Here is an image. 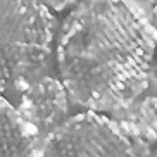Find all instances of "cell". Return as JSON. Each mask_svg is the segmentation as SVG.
Instances as JSON below:
<instances>
[{"label": "cell", "instance_id": "6da1fadb", "mask_svg": "<svg viewBox=\"0 0 157 157\" xmlns=\"http://www.w3.org/2000/svg\"><path fill=\"white\" fill-rule=\"evenodd\" d=\"M155 50L157 28L136 4L86 0L60 28V81L92 112L126 109L147 88Z\"/></svg>", "mask_w": 157, "mask_h": 157}, {"label": "cell", "instance_id": "7a4b0ae2", "mask_svg": "<svg viewBox=\"0 0 157 157\" xmlns=\"http://www.w3.org/2000/svg\"><path fill=\"white\" fill-rule=\"evenodd\" d=\"M54 24L42 0H0V93L38 79L52 54Z\"/></svg>", "mask_w": 157, "mask_h": 157}, {"label": "cell", "instance_id": "3957f363", "mask_svg": "<svg viewBox=\"0 0 157 157\" xmlns=\"http://www.w3.org/2000/svg\"><path fill=\"white\" fill-rule=\"evenodd\" d=\"M38 157H138V154L123 126L88 111L54 129Z\"/></svg>", "mask_w": 157, "mask_h": 157}, {"label": "cell", "instance_id": "277c9868", "mask_svg": "<svg viewBox=\"0 0 157 157\" xmlns=\"http://www.w3.org/2000/svg\"><path fill=\"white\" fill-rule=\"evenodd\" d=\"M69 109V93L60 79L38 78L21 88L19 116L31 135H48L64 123Z\"/></svg>", "mask_w": 157, "mask_h": 157}, {"label": "cell", "instance_id": "5b68a950", "mask_svg": "<svg viewBox=\"0 0 157 157\" xmlns=\"http://www.w3.org/2000/svg\"><path fill=\"white\" fill-rule=\"evenodd\" d=\"M0 157H38L33 135L17 109L0 97Z\"/></svg>", "mask_w": 157, "mask_h": 157}, {"label": "cell", "instance_id": "8992f818", "mask_svg": "<svg viewBox=\"0 0 157 157\" xmlns=\"http://www.w3.org/2000/svg\"><path fill=\"white\" fill-rule=\"evenodd\" d=\"M129 128L140 142L157 140V97H148L136 107Z\"/></svg>", "mask_w": 157, "mask_h": 157}, {"label": "cell", "instance_id": "52a82bcc", "mask_svg": "<svg viewBox=\"0 0 157 157\" xmlns=\"http://www.w3.org/2000/svg\"><path fill=\"white\" fill-rule=\"evenodd\" d=\"M43 4L48 7L50 10H57V12H60V10L67 9L69 5L76 4L78 0H42Z\"/></svg>", "mask_w": 157, "mask_h": 157}, {"label": "cell", "instance_id": "ba28073f", "mask_svg": "<svg viewBox=\"0 0 157 157\" xmlns=\"http://www.w3.org/2000/svg\"><path fill=\"white\" fill-rule=\"evenodd\" d=\"M143 2H145V5H147L150 16L157 21V0H143Z\"/></svg>", "mask_w": 157, "mask_h": 157}, {"label": "cell", "instance_id": "9c48e42d", "mask_svg": "<svg viewBox=\"0 0 157 157\" xmlns=\"http://www.w3.org/2000/svg\"><path fill=\"white\" fill-rule=\"evenodd\" d=\"M150 157H157V148H155V150H154V154H152V155H150Z\"/></svg>", "mask_w": 157, "mask_h": 157}]
</instances>
